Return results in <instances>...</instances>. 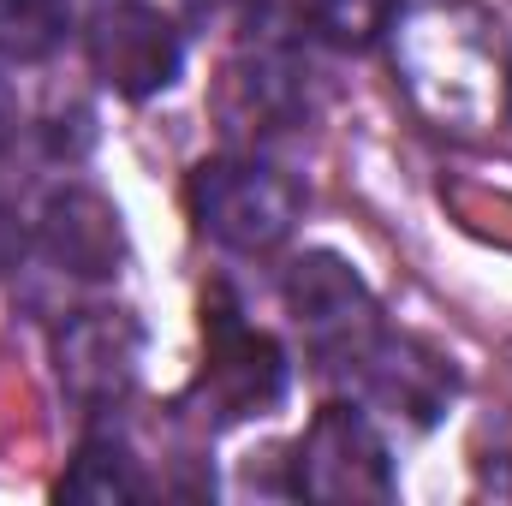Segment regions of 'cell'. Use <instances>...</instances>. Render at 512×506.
<instances>
[{"instance_id": "1", "label": "cell", "mask_w": 512, "mask_h": 506, "mask_svg": "<svg viewBox=\"0 0 512 506\" xmlns=\"http://www.w3.org/2000/svg\"><path fill=\"white\" fill-rule=\"evenodd\" d=\"M393 72L435 131L501 126L512 108V54L501 24L471 0H423L393 18Z\"/></svg>"}, {"instance_id": "2", "label": "cell", "mask_w": 512, "mask_h": 506, "mask_svg": "<svg viewBox=\"0 0 512 506\" xmlns=\"http://www.w3.org/2000/svg\"><path fill=\"white\" fill-rule=\"evenodd\" d=\"M292 393V358L286 346L256 328L239 304L233 286H209L203 292V370L191 381V405L227 429V423H256L274 417Z\"/></svg>"}, {"instance_id": "3", "label": "cell", "mask_w": 512, "mask_h": 506, "mask_svg": "<svg viewBox=\"0 0 512 506\" xmlns=\"http://www.w3.org/2000/svg\"><path fill=\"white\" fill-rule=\"evenodd\" d=\"M280 292H286V310L304 334L310 364L334 381H358V370L370 364V352L387 334L382 304L364 286V274L334 251H304L286 268Z\"/></svg>"}, {"instance_id": "4", "label": "cell", "mask_w": 512, "mask_h": 506, "mask_svg": "<svg viewBox=\"0 0 512 506\" xmlns=\"http://www.w3.org/2000/svg\"><path fill=\"white\" fill-rule=\"evenodd\" d=\"M185 197H191L197 227L215 245H227L239 256L274 251L298 227V215H304V185L286 167H274L268 155H256V149H233V155L197 161Z\"/></svg>"}, {"instance_id": "5", "label": "cell", "mask_w": 512, "mask_h": 506, "mask_svg": "<svg viewBox=\"0 0 512 506\" xmlns=\"http://www.w3.org/2000/svg\"><path fill=\"white\" fill-rule=\"evenodd\" d=\"M286 489L304 501H393L399 477H393V453H387L382 429L370 423V411L358 405H322L310 417V429L292 441L286 459Z\"/></svg>"}, {"instance_id": "6", "label": "cell", "mask_w": 512, "mask_h": 506, "mask_svg": "<svg viewBox=\"0 0 512 506\" xmlns=\"http://www.w3.org/2000/svg\"><path fill=\"white\" fill-rule=\"evenodd\" d=\"M137 370H143V322L131 310L90 304L54 328V376L84 417L120 411L137 387Z\"/></svg>"}, {"instance_id": "7", "label": "cell", "mask_w": 512, "mask_h": 506, "mask_svg": "<svg viewBox=\"0 0 512 506\" xmlns=\"http://www.w3.org/2000/svg\"><path fill=\"white\" fill-rule=\"evenodd\" d=\"M84 60L96 72V84H108L114 96L149 102V96L173 90V78L185 66V36L149 0H108V6H96V18L84 30Z\"/></svg>"}, {"instance_id": "8", "label": "cell", "mask_w": 512, "mask_h": 506, "mask_svg": "<svg viewBox=\"0 0 512 506\" xmlns=\"http://www.w3.org/2000/svg\"><path fill=\"white\" fill-rule=\"evenodd\" d=\"M310 114V66L286 36H245L221 84V120L245 137L292 131Z\"/></svg>"}, {"instance_id": "9", "label": "cell", "mask_w": 512, "mask_h": 506, "mask_svg": "<svg viewBox=\"0 0 512 506\" xmlns=\"http://www.w3.org/2000/svg\"><path fill=\"white\" fill-rule=\"evenodd\" d=\"M30 251L72 280H114L126 262L120 209L90 185H60L42 197L36 221H30Z\"/></svg>"}, {"instance_id": "10", "label": "cell", "mask_w": 512, "mask_h": 506, "mask_svg": "<svg viewBox=\"0 0 512 506\" xmlns=\"http://www.w3.org/2000/svg\"><path fill=\"white\" fill-rule=\"evenodd\" d=\"M352 387H358L370 405H382V411H393V417H405L411 429H429V423H441L447 405L459 399V370H453L435 346H423V340L387 328L382 346L370 352V364L358 370Z\"/></svg>"}, {"instance_id": "11", "label": "cell", "mask_w": 512, "mask_h": 506, "mask_svg": "<svg viewBox=\"0 0 512 506\" xmlns=\"http://www.w3.org/2000/svg\"><path fill=\"white\" fill-rule=\"evenodd\" d=\"M54 495H60V501L120 506V501H143V495H149V477H143L137 453H131L114 429H90V435L78 441V453H72V465H66V477H60Z\"/></svg>"}, {"instance_id": "12", "label": "cell", "mask_w": 512, "mask_h": 506, "mask_svg": "<svg viewBox=\"0 0 512 506\" xmlns=\"http://www.w3.org/2000/svg\"><path fill=\"white\" fill-rule=\"evenodd\" d=\"M72 36V0H0V60L42 66Z\"/></svg>"}, {"instance_id": "13", "label": "cell", "mask_w": 512, "mask_h": 506, "mask_svg": "<svg viewBox=\"0 0 512 506\" xmlns=\"http://www.w3.org/2000/svg\"><path fill=\"white\" fill-rule=\"evenodd\" d=\"M298 18L316 42L328 48H346V54H364L376 48L393 18H399V0H298Z\"/></svg>"}, {"instance_id": "14", "label": "cell", "mask_w": 512, "mask_h": 506, "mask_svg": "<svg viewBox=\"0 0 512 506\" xmlns=\"http://www.w3.org/2000/svg\"><path fill=\"white\" fill-rule=\"evenodd\" d=\"M477 477L489 495H512V417L483 423L477 435Z\"/></svg>"}, {"instance_id": "15", "label": "cell", "mask_w": 512, "mask_h": 506, "mask_svg": "<svg viewBox=\"0 0 512 506\" xmlns=\"http://www.w3.org/2000/svg\"><path fill=\"white\" fill-rule=\"evenodd\" d=\"M24 256H30V227H24V221H18V209L0 197V274H12Z\"/></svg>"}, {"instance_id": "16", "label": "cell", "mask_w": 512, "mask_h": 506, "mask_svg": "<svg viewBox=\"0 0 512 506\" xmlns=\"http://www.w3.org/2000/svg\"><path fill=\"white\" fill-rule=\"evenodd\" d=\"M197 24H215V18H245V12H256L262 0H179Z\"/></svg>"}, {"instance_id": "17", "label": "cell", "mask_w": 512, "mask_h": 506, "mask_svg": "<svg viewBox=\"0 0 512 506\" xmlns=\"http://www.w3.org/2000/svg\"><path fill=\"white\" fill-rule=\"evenodd\" d=\"M12 143H18V96H12V84L0 78V161H6Z\"/></svg>"}]
</instances>
